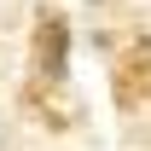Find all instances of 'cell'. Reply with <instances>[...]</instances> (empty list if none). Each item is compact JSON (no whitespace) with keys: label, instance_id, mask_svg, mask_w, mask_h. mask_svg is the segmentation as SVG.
Instances as JSON below:
<instances>
[{"label":"cell","instance_id":"cell-1","mask_svg":"<svg viewBox=\"0 0 151 151\" xmlns=\"http://www.w3.org/2000/svg\"><path fill=\"white\" fill-rule=\"evenodd\" d=\"M64 70H70V29L64 18H47L35 23V58H29V99H41L47 87H64Z\"/></svg>","mask_w":151,"mask_h":151}]
</instances>
